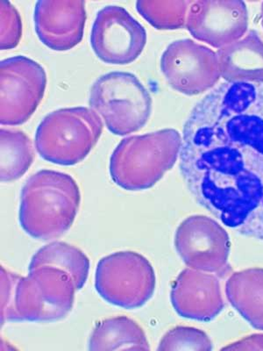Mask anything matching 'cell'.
Here are the masks:
<instances>
[{
  "instance_id": "obj_1",
  "label": "cell",
  "mask_w": 263,
  "mask_h": 351,
  "mask_svg": "<svg viewBox=\"0 0 263 351\" xmlns=\"http://www.w3.org/2000/svg\"><path fill=\"white\" fill-rule=\"evenodd\" d=\"M180 171L227 227L263 241V84H221L188 116Z\"/></svg>"
},
{
  "instance_id": "obj_2",
  "label": "cell",
  "mask_w": 263,
  "mask_h": 351,
  "mask_svg": "<svg viewBox=\"0 0 263 351\" xmlns=\"http://www.w3.org/2000/svg\"><path fill=\"white\" fill-rule=\"evenodd\" d=\"M80 202L79 188L70 175L49 170L36 172L22 188L21 227L34 239H55L70 230Z\"/></svg>"
},
{
  "instance_id": "obj_3",
  "label": "cell",
  "mask_w": 263,
  "mask_h": 351,
  "mask_svg": "<svg viewBox=\"0 0 263 351\" xmlns=\"http://www.w3.org/2000/svg\"><path fill=\"white\" fill-rule=\"evenodd\" d=\"M181 146V134L172 128L125 138L110 159L112 180L127 191L149 189L173 168Z\"/></svg>"
},
{
  "instance_id": "obj_4",
  "label": "cell",
  "mask_w": 263,
  "mask_h": 351,
  "mask_svg": "<svg viewBox=\"0 0 263 351\" xmlns=\"http://www.w3.org/2000/svg\"><path fill=\"white\" fill-rule=\"evenodd\" d=\"M103 123L92 109L62 108L50 112L36 134V148L46 161L74 165L83 161L101 136Z\"/></svg>"
},
{
  "instance_id": "obj_5",
  "label": "cell",
  "mask_w": 263,
  "mask_h": 351,
  "mask_svg": "<svg viewBox=\"0 0 263 351\" xmlns=\"http://www.w3.org/2000/svg\"><path fill=\"white\" fill-rule=\"evenodd\" d=\"M90 108L117 136L139 131L149 120L152 99L134 74L114 71L103 75L90 88Z\"/></svg>"
},
{
  "instance_id": "obj_6",
  "label": "cell",
  "mask_w": 263,
  "mask_h": 351,
  "mask_svg": "<svg viewBox=\"0 0 263 351\" xmlns=\"http://www.w3.org/2000/svg\"><path fill=\"white\" fill-rule=\"evenodd\" d=\"M76 291L71 276L60 269H29L17 284L15 322H52L64 318L73 307Z\"/></svg>"
},
{
  "instance_id": "obj_7",
  "label": "cell",
  "mask_w": 263,
  "mask_h": 351,
  "mask_svg": "<svg viewBox=\"0 0 263 351\" xmlns=\"http://www.w3.org/2000/svg\"><path fill=\"white\" fill-rule=\"evenodd\" d=\"M156 278L149 260L134 252H120L100 259L95 287L112 305L136 309L145 305L155 293Z\"/></svg>"
},
{
  "instance_id": "obj_8",
  "label": "cell",
  "mask_w": 263,
  "mask_h": 351,
  "mask_svg": "<svg viewBox=\"0 0 263 351\" xmlns=\"http://www.w3.org/2000/svg\"><path fill=\"white\" fill-rule=\"evenodd\" d=\"M44 69L27 56L5 59L0 64V123L18 126L29 120L45 93Z\"/></svg>"
},
{
  "instance_id": "obj_9",
  "label": "cell",
  "mask_w": 263,
  "mask_h": 351,
  "mask_svg": "<svg viewBox=\"0 0 263 351\" xmlns=\"http://www.w3.org/2000/svg\"><path fill=\"white\" fill-rule=\"evenodd\" d=\"M230 246L227 230L208 216H190L175 232V250L188 267L218 277H225L231 271Z\"/></svg>"
},
{
  "instance_id": "obj_10",
  "label": "cell",
  "mask_w": 263,
  "mask_h": 351,
  "mask_svg": "<svg viewBox=\"0 0 263 351\" xmlns=\"http://www.w3.org/2000/svg\"><path fill=\"white\" fill-rule=\"evenodd\" d=\"M161 70L174 90L188 96L212 89L221 77L217 53L190 39L168 46L162 56Z\"/></svg>"
},
{
  "instance_id": "obj_11",
  "label": "cell",
  "mask_w": 263,
  "mask_h": 351,
  "mask_svg": "<svg viewBox=\"0 0 263 351\" xmlns=\"http://www.w3.org/2000/svg\"><path fill=\"white\" fill-rule=\"evenodd\" d=\"M147 43L145 28L118 5H108L97 14L90 44L100 60L125 65L136 61Z\"/></svg>"
},
{
  "instance_id": "obj_12",
  "label": "cell",
  "mask_w": 263,
  "mask_h": 351,
  "mask_svg": "<svg viewBox=\"0 0 263 351\" xmlns=\"http://www.w3.org/2000/svg\"><path fill=\"white\" fill-rule=\"evenodd\" d=\"M186 27L194 38L221 49L246 34L249 12L240 0H197L188 12Z\"/></svg>"
},
{
  "instance_id": "obj_13",
  "label": "cell",
  "mask_w": 263,
  "mask_h": 351,
  "mask_svg": "<svg viewBox=\"0 0 263 351\" xmlns=\"http://www.w3.org/2000/svg\"><path fill=\"white\" fill-rule=\"evenodd\" d=\"M34 27L44 45L55 51L73 49L84 37L86 2L40 0L34 9Z\"/></svg>"
},
{
  "instance_id": "obj_14",
  "label": "cell",
  "mask_w": 263,
  "mask_h": 351,
  "mask_svg": "<svg viewBox=\"0 0 263 351\" xmlns=\"http://www.w3.org/2000/svg\"><path fill=\"white\" fill-rule=\"evenodd\" d=\"M171 298L178 315L199 322L212 321L225 306L218 276L192 268L178 275Z\"/></svg>"
},
{
  "instance_id": "obj_15",
  "label": "cell",
  "mask_w": 263,
  "mask_h": 351,
  "mask_svg": "<svg viewBox=\"0 0 263 351\" xmlns=\"http://www.w3.org/2000/svg\"><path fill=\"white\" fill-rule=\"evenodd\" d=\"M221 77L228 83L263 84V40L255 30L218 49Z\"/></svg>"
},
{
  "instance_id": "obj_16",
  "label": "cell",
  "mask_w": 263,
  "mask_h": 351,
  "mask_svg": "<svg viewBox=\"0 0 263 351\" xmlns=\"http://www.w3.org/2000/svg\"><path fill=\"white\" fill-rule=\"evenodd\" d=\"M225 293L231 305L250 325L263 330V269H247L231 274Z\"/></svg>"
},
{
  "instance_id": "obj_17",
  "label": "cell",
  "mask_w": 263,
  "mask_h": 351,
  "mask_svg": "<svg viewBox=\"0 0 263 351\" xmlns=\"http://www.w3.org/2000/svg\"><path fill=\"white\" fill-rule=\"evenodd\" d=\"M92 351L149 350L145 332L134 319L126 316L99 322L90 335Z\"/></svg>"
},
{
  "instance_id": "obj_18",
  "label": "cell",
  "mask_w": 263,
  "mask_h": 351,
  "mask_svg": "<svg viewBox=\"0 0 263 351\" xmlns=\"http://www.w3.org/2000/svg\"><path fill=\"white\" fill-rule=\"evenodd\" d=\"M54 267L71 276L77 291L82 289L90 271V260L77 247L64 243L53 241L34 254L29 269L40 267Z\"/></svg>"
},
{
  "instance_id": "obj_19",
  "label": "cell",
  "mask_w": 263,
  "mask_h": 351,
  "mask_svg": "<svg viewBox=\"0 0 263 351\" xmlns=\"http://www.w3.org/2000/svg\"><path fill=\"white\" fill-rule=\"evenodd\" d=\"M0 178L3 183L21 178L32 165L33 143L23 132L0 130Z\"/></svg>"
},
{
  "instance_id": "obj_20",
  "label": "cell",
  "mask_w": 263,
  "mask_h": 351,
  "mask_svg": "<svg viewBox=\"0 0 263 351\" xmlns=\"http://www.w3.org/2000/svg\"><path fill=\"white\" fill-rule=\"evenodd\" d=\"M190 0H140L136 2L138 12L156 29L175 30L186 27Z\"/></svg>"
},
{
  "instance_id": "obj_21",
  "label": "cell",
  "mask_w": 263,
  "mask_h": 351,
  "mask_svg": "<svg viewBox=\"0 0 263 351\" xmlns=\"http://www.w3.org/2000/svg\"><path fill=\"white\" fill-rule=\"evenodd\" d=\"M212 343L208 335L199 328L175 327L171 329L160 341L159 351L212 350Z\"/></svg>"
},
{
  "instance_id": "obj_22",
  "label": "cell",
  "mask_w": 263,
  "mask_h": 351,
  "mask_svg": "<svg viewBox=\"0 0 263 351\" xmlns=\"http://www.w3.org/2000/svg\"><path fill=\"white\" fill-rule=\"evenodd\" d=\"M1 32H0V49L2 50L15 48L22 36V22L20 14L10 2H0Z\"/></svg>"
},
{
  "instance_id": "obj_23",
  "label": "cell",
  "mask_w": 263,
  "mask_h": 351,
  "mask_svg": "<svg viewBox=\"0 0 263 351\" xmlns=\"http://www.w3.org/2000/svg\"><path fill=\"white\" fill-rule=\"evenodd\" d=\"M1 324L15 322L14 300L17 284L21 276L1 267Z\"/></svg>"
},
{
  "instance_id": "obj_24",
  "label": "cell",
  "mask_w": 263,
  "mask_h": 351,
  "mask_svg": "<svg viewBox=\"0 0 263 351\" xmlns=\"http://www.w3.org/2000/svg\"><path fill=\"white\" fill-rule=\"evenodd\" d=\"M223 350H263V334L249 335L223 348Z\"/></svg>"
},
{
  "instance_id": "obj_25",
  "label": "cell",
  "mask_w": 263,
  "mask_h": 351,
  "mask_svg": "<svg viewBox=\"0 0 263 351\" xmlns=\"http://www.w3.org/2000/svg\"><path fill=\"white\" fill-rule=\"evenodd\" d=\"M262 24L263 27V3L262 4Z\"/></svg>"
}]
</instances>
